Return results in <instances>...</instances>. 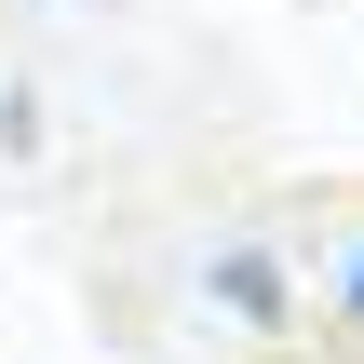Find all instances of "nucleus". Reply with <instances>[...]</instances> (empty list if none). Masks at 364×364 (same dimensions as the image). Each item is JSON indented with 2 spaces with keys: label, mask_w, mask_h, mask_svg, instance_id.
<instances>
[{
  "label": "nucleus",
  "mask_w": 364,
  "mask_h": 364,
  "mask_svg": "<svg viewBox=\"0 0 364 364\" xmlns=\"http://www.w3.org/2000/svg\"><path fill=\"white\" fill-rule=\"evenodd\" d=\"M203 297H216L230 324H284V257H257V243H230V257L203 270Z\"/></svg>",
  "instance_id": "1"
},
{
  "label": "nucleus",
  "mask_w": 364,
  "mask_h": 364,
  "mask_svg": "<svg viewBox=\"0 0 364 364\" xmlns=\"http://www.w3.org/2000/svg\"><path fill=\"white\" fill-rule=\"evenodd\" d=\"M338 311H351V324H364V243H351V270H338Z\"/></svg>",
  "instance_id": "2"
}]
</instances>
